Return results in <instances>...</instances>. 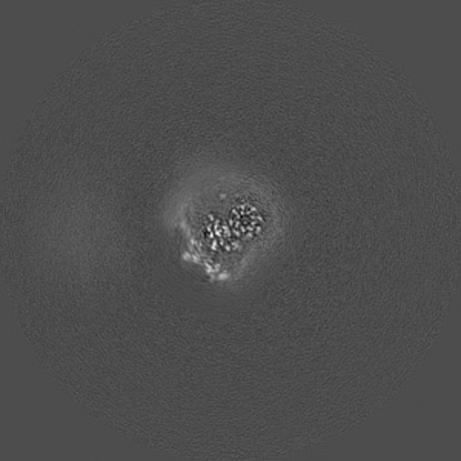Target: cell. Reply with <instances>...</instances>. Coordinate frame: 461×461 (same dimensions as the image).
I'll use <instances>...</instances> for the list:
<instances>
[{"label": "cell", "instance_id": "obj_1", "mask_svg": "<svg viewBox=\"0 0 461 461\" xmlns=\"http://www.w3.org/2000/svg\"><path fill=\"white\" fill-rule=\"evenodd\" d=\"M267 204L252 193L221 195L219 200H208L194 210L193 241L206 251L202 258H221L230 262L239 256L245 258V249L262 239L267 230Z\"/></svg>", "mask_w": 461, "mask_h": 461}]
</instances>
